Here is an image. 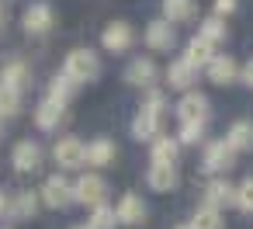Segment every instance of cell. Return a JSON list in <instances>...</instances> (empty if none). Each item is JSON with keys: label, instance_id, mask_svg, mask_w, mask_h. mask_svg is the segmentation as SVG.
<instances>
[{"label": "cell", "instance_id": "cell-1", "mask_svg": "<svg viewBox=\"0 0 253 229\" xmlns=\"http://www.w3.org/2000/svg\"><path fill=\"white\" fill-rule=\"evenodd\" d=\"M163 108H167L163 94H160V91H149L142 111L132 118V136H135L139 142H156V139H160V118H163Z\"/></svg>", "mask_w": 253, "mask_h": 229}, {"label": "cell", "instance_id": "cell-2", "mask_svg": "<svg viewBox=\"0 0 253 229\" xmlns=\"http://www.w3.org/2000/svg\"><path fill=\"white\" fill-rule=\"evenodd\" d=\"M63 73L73 80V84H94L101 77V59L90 52V49H73L63 63Z\"/></svg>", "mask_w": 253, "mask_h": 229}, {"label": "cell", "instance_id": "cell-3", "mask_svg": "<svg viewBox=\"0 0 253 229\" xmlns=\"http://www.w3.org/2000/svg\"><path fill=\"white\" fill-rule=\"evenodd\" d=\"M104 198H108V181H104L101 174H84V177L73 184V201H80V205L97 208V205H108Z\"/></svg>", "mask_w": 253, "mask_h": 229}, {"label": "cell", "instance_id": "cell-4", "mask_svg": "<svg viewBox=\"0 0 253 229\" xmlns=\"http://www.w3.org/2000/svg\"><path fill=\"white\" fill-rule=\"evenodd\" d=\"M52 156H56L59 170H77V167H84V163H87V146H84L77 136H66V139H59V142H56Z\"/></svg>", "mask_w": 253, "mask_h": 229}, {"label": "cell", "instance_id": "cell-5", "mask_svg": "<svg viewBox=\"0 0 253 229\" xmlns=\"http://www.w3.org/2000/svg\"><path fill=\"white\" fill-rule=\"evenodd\" d=\"M42 201L49 205V208H66L70 201H73V184L63 177V174H52V177H45L42 181Z\"/></svg>", "mask_w": 253, "mask_h": 229}, {"label": "cell", "instance_id": "cell-6", "mask_svg": "<svg viewBox=\"0 0 253 229\" xmlns=\"http://www.w3.org/2000/svg\"><path fill=\"white\" fill-rule=\"evenodd\" d=\"M177 118H180V125L208 122V97H205V94H198V91H187V94L177 101Z\"/></svg>", "mask_w": 253, "mask_h": 229}, {"label": "cell", "instance_id": "cell-7", "mask_svg": "<svg viewBox=\"0 0 253 229\" xmlns=\"http://www.w3.org/2000/svg\"><path fill=\"white\" fill-rule=\"evenodd\" d=\"M132 42H135V32H132L128 21H111V25L101 32V46H104L108 52H125Z\"/></svg>", "mask_w": 253, "mask_h": 229}, {"label": "cell", "instance_id": "cell-8", "mask_svg": "<svg viewBox=\"0 0 253 229\" xmlns=\"http://www.w3.org/2000/svg\"><path fill=\"white\" fill-rule=\"evenodd\" d=\"M173 42H177V32H173V25H170L167 18L146 25V46H149L153 52H170Z\"/></svg>", "mask_w": 253, "mask_h": 229}, {"label": "cell", "instance_id": "cell-9", "mask_svg": "<svg viewBox=\"0 0 253 229\" xmlns=\"http://www.w3.org/2000/svg\"><path fill=\"white\" fill-rule=\"evenodd\" d=\"M215 56H218V52H215V46H211V42H205L201 35H194V39H187V46H184V56H180V59H184V63H191L194 70H208V66L215 63Z\"/></svg>", "mask_w": 253, "mask_h": 229}, {"label": "cell", "instance_id": "cell-10", "mask_svg": "<svg viewBox=\"0 0 253 229\" xmlns=\"http://www.w3.org/2000/svg\"><path fill=\"white\" fill-rule=\"evenodd\" d=\"M11 163H14L18 174H32V170H39V163H42V146L32 142V139L18 142L14 153H11Z\"/></svg>", "mask_w": 253, "mask_h": 229}, {"label": "cell", "instance_id": "cell-11", "mask_svg": "<svg viewBox=\"0 0 253 229\" xmlns=\"http://www.w3.org/2000/svg\"><path fill=\"white\" fill-rule=\"evenodd\" d=\"M25 32L28 35H45L49 28H52V7L45 4V0H39V4H32L28 11H25Z\"/></svg>", "mask_w": 253, "mask_h": 229}, {"label": "cell", "instance_id": "cell-12", "mask_svg": "<svg viewBox=\"0 0 253 229\" xmlns=\"http://www.w3.org/2000/svg\"><path fill=\"white\" fill-rule=\"evenodd\" d=\"M232 160H236V153L229 149V142H225V139L208 142V149H205V170H208V174H222V170H229V167H232Z\"/></svg>", "mask_w": 253, "mask_h": 229}, {"label": "cell", "instance_id": "cell-13", "mask_svg": "<svg viewBox=\"0 0 253 229\" xmlns=\"http://www.w3.org/2000/svg\"><path fill=\"white\" fill-rule=\"evenodd\" d=\"M115 212H118V222H125V226H139V222L146 219V205H142V198L132 194V191L118 198Z\"/></svg>", "mask_w": 253, "mask_h": 229}, {"label": "cell", "instance_id": "cell-14", "mask_svg": "<svg viewBox=\"0 0 253 229\" xmlns=\"http://www.w3.org/2000/svg\"><path fill=\"white\" fill-rule=\"evenodd\" d=\"M229 201H236V187H232L225 177H211V181L205 184V205L222 208V205H229Z\"/></svg>", "mask_w": 253, "mask_h": 229}, {"label": "cell", "instance_id": "cell-15", "mask_svg": "<svg viewBox=\"0 0 253 229\" xmlns=\"http://www.w3.org/2000/svg\"><path fill=\"white\" fill-rule=\"evenodd\" d=\"M125 80L128 84H135V87H153L156 84V63L153 59H132L128 63V70H125Z\"/></svg>", "mask_w": 253, "mask_h": 229}, {"label": "cell", "instance_id": "cell-16", "mask_svg": "<svg viewBox=\"0 0 253 229\" xmlns=\"http://www.w3.org/2000/svg\"><path fill=\"white\" fill-rule=\"evenodd\" d=\"M236 77H239L236 59H232V56H225V52H218V56H215V63L208 66V80H211V84H218V87H225V84H232Z\"/></svg>", "mask_w": 253, "mask_h": 229}, {"label": "cell", "instance_id": "cell-17", "mask_svg": "<svg viewBox=\"0 0 253 229\" xmlns=\"http://www.w3.org/2000/svg\"><path fill=\"white\" fill-rule=\"evenodd\" d=\"M225 142L232 153H243V149H253V122H232L229 132H225Z\"/></svg>", "mask_w": 253, "mask_h": 229}, {"label": "cell", "instance_id": "cell-18", "mask_svg": "<svg viewBox=\"0 0 253 229\" xmlns=\"http://www.w3.org/2000/svg\"><path fill=\"white\" fill-rule=\"evenodd\" d=\"M167 80H170V87H177V91H191V84L198 80V70L191 66V63H184V59H173L170 63V70H167Z\"/></svg>", "mask_w": 253, "mask_h": 229}, {"label": "cell", "instance_id": "cell-19", "mask_svg": "<svg viewBox=\"0 0 253 229\" xmlns=\"http://www.w3.org/2000/svg\"><path fill=\"white\" fill-rule=\"evenodd\" d=\"M63 115H66V104L45 97V101L35 108V125H39V129H56V125L63 122Z\"/></svg>", "mask_w": 253, "mask_h": 229}, {"label": "cell", "instance_id": "cell-20", "mask_svg": "<svg viewBox=\"0 0 253 229\" xmlns=\"http://www.w3.org/2000/svg\"><path fill=\"white\" fill-rule=\"evenodd\" d=\"M87 163H90V167H108V163H115V142L104 139V136H97L94 142H87Z\"/></svg>", "mask_w": 253, "mask_h": 229}, {"label": "cell", "instance_id": "cell-21", "mask_svg": "<svg viewBox=\"0 0 253 229\" xmlns=\"http://www.w3.org/2000/svg\"><path fill=\"white\" fill-rule=\"evenodd\" d=\"M146 181H149L153 191H173V187H177V167H170V163H153Z\"/></svg>", "mask_w": 253, "mask_h": 229}, {"label": "cell", "instance_id": "cell-22", "mask_svg": "<svg viewBox=\"0 0 253 229\" xmlns=\"http://www.w3.org/2000/svg\"><path fill=\"white\" fill-rule=\"evenodd\" d=\"M39 198H42V194H35V191H18V194L11 198L7 215H11V219H32L35 208H39Z\"/></svg>", "mask_w": 253, "mask_h": 229}, {"label": "cell", "instance_id": "cell-23", "mask_svg": "<svg viewBox=\"0 0 253 229\" xmlns=\"http://www.w3.org/2000/svg\"><path fill=\"white\" fill-rule=\"evenodd\" d=\"M163 18H167L170 25L191 21V18H194V0H163Z\"/></svg>", "mask_w": 253, "mask_h": 229}, {"label": "cell", "instance_id": "cell-24", "mask_svg": "<svg viewBox=\"0 0 253 229\" xmlns=\"http://www.w3.org/2000/svg\"><path fill=\"white\" fill-rule=\"evenodd\" d=\"M222 226H225V219H222V212L211 208V205H201V208L194 212V219H191V229H222Z\"/></svg>", "mask_w": 253, "mask_h": 229}, {"label": "cell", "instance_id": "cell-25", "mask_svg": "<svg viewBox=\"0 0 253 229\" xmlns=\"http://www.w3.org/2000/svg\"><path fill=\"white\" fill-rule=\"evenodd\" d=\"M177 149H180V142H177V139H170V136H160V139L153 142V163H170V167H173V160H177Z\"/></svg>", "mask_w": 253, "mask_h": 229}, {"label": "cell", "instance_id": "cell-26", "mask_svg": "<svg viewBox=\"0 0 253 229\" xmlns=\"http://www.w3.org/2000/svg\"><path fill=\"white\" fill-rule=\"evenodd\" d=\"M73 91H77V84L66 77V73H59L52 84H49V97L52 101H59V104H70V97H73Z\"/></svg>", "mask_w": 253, "mask_h": 229}, {"label": "cell", "instance_id": "cell-27", "mask_svg": "<svg viewBox=\"0 0 253 229\" xmlns=\"http://www.w3.org/2000/svg\"><path fill=\"white\" fill-rule=\"evenodd\" d=\"M25 80H28L25 63H7V66H4V73H0V84H4V87H14V91H21V87H25Z\"/></svg>", "mask_w": 253, "mask_h": 229}, {"label": "cell", "instance_id": "cell-28", "mask_svg": "<svg viewBox=\"0 0 253 229\" xmlns=\"http://www.w3.org/2000/svg\"><path fill=\"white\" fill-rule=\"evenodd\" d=\"M18 108H21V91H14V87H4V84H0V118L18 115Z\"/></svg>", "mask_w": 253, "mask_h": 229}, {"label": "cell", "instance_id": "cell-29", "mask_svg": "<svg viewBox=\"0 0 253 229\" xmlns=\"http://www.w3.org/2000/svg\"><path fill=\"white\" fill-rule=\"evenodd\" d=\"M115 222H118V212H115L111 205H97L87 226H90V229H115Z\"/></svg>", "mask_w": 253, "mask_h": 229}, {"label": "cell", "instance_id": "cell-30", "mask_svg": "<svg viewBox=\"0 0 253 229\" xmlns=\"http://www.w3.org/2000/svg\"><path fill=\"white\" fill-rule=\"evenodd\" d=\"M198 35L215 46V42H222L229 32H225V21H222V18H208V21H201V32H198Z\"/></svg>", "mask_w": 253, "mask_h": 229}, {"label": "cell", "instance_id": "cell-31", "mask_svg": "<svg viewBox=\"0 0 253 229\" xmlns=\"http://www.w3.org/2000/svg\"><path fill=\"white\" fill-rule=\"evenodd\" d=\"M201 136H205V122H191V125H180L177 142L180 146H194V142H201Z\"/></svg>", "mask_w": 253, "mask_h": 229}, {"label": "cell", "instance_id": "cell-32", "mask_svg": "<svg viewBox=\"0 0 253 229\" xmlns=\"http://www.w3.org/2000/svg\"><path fill=\"white\" fill-rule=\"evenodd\" d=\"M236 205L243 212H253V177H246L239 187H236Z\"/></svg>", "mask_w": 253, "mask_h": 229}, {"label": "cell", "instance_id": "cell-33", "mask_svg": "<svg viewBox=\"0 0 253 229\" xmlns=\"http://www.w3.org/2000/svg\"><path fill=\"white\" fill-rule=\"evenodd\" d=\"M236 11V0H215V14H232Z\"/></svg>", "mask_w": 253, "mask_h": 229}, {"label": "cell", "instance_id": "cell-34", "mask_svg": "<svg viewBox=\"0 0 253 229\" xmlns=\"http://www.w3.org/2000/svg\"><path fill=\"white\" fill-rule=\"evenodd\" d=\"M239 77H243V84H246V87H253V59L243 66V73H239Z\"/></svg>", "mask_w": 253, "mask_h": 229}, {"label": "cell", "instance_id": "cell-35", "mask_svg": "<svg viewBox=\"0 0 253 229\" xmlns=\"http://www.w3.org/2000/svg\"><path fill=\"white\" fill-rule=\"evenodd\" d=\"M7 208H11V198H7V194H4V191H0V215H4V212H7Z\"/></svg>", "mask_w": 253, "mask_h": 229}, {"label": "cell", "instance_id": "cell-36", "mask_svg": "<svg viewBox=\"0 0 253 229\" xmlns=\"http://www.w3.org/2000/svg\"><path fill=\"white\" fill-rule=\"evenodd\" d=\"M177 229H191V222H187V226H177Z\"/></svg>", "mask_w": 253, "mask_h": 229}, {"label": "cell", "instance_id": "cell-37", "mask_svg": "<svg viewBox=\"0 0 253 229\" xmlns=\"http://www.w3.org/2000/svg\"><path fill=\"white\" fill-rule=\"evenodd\" d=\"M77 229H90V226H77Z\"/></svg>", "mask_w": 253, "mask_h": 229}, {"label": "cell", "instance_id": "cell-38", "mask_svg": "<svg viewBox=\"0 0 253 229\" xmlns=\"http://www.w3.org/2000/svg\"><path fill=\"white\" fill-rule=\"evenodd\" d=\"M0 21H4V11H0Z\"/></svg>", "mask_w": 253, "mask_h": 229}]
</instances>
